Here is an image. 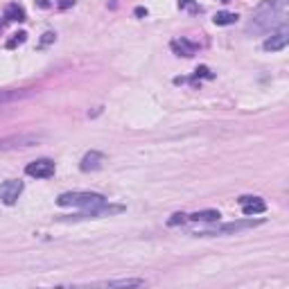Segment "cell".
Masks as SVG:
<instances>
[{"mask_svg": "<svg viewBox=\"0 0 289 289\" xmlns=\"http://www.w3.org/2000/svg\"><path fill=\"white\" fill-rule=\"evenodd\" d=\"M287 18H289V0H264L253 12L251 21L246 25V32H253V34L278 32L287 25Z\"/></svg>", "mask_w": 289, "mask_h": 289, "instance_id": "obj_1", "label": "cell"}, {"mask_svg": "<svg viewBox=\"0 0 289 289\" xmlns=\"http://www.w3.org/2000/svg\"><path fill=\"white\" fill-rule=\"evenodd\" d=\"M59 206L68 208H95V206H102V203H106V197L99 192H63L61 197L57 199Z\"/></svg>", "mask_w": 289, "mask_h": 289, "instance_id": "obj_2", "label": "cell"}, {"mask_svg": "<svg viewBox=\"0 0 289 289\" xmlns=\"http://www.w3.org/2000/svg\"><path fill=\"white\" fill-rule=\"evenodd\" d=\"M262 224L260 219H239V221H228V224H221V226H215V228H208V230H197L194 235L199 237H212V235H233V233H239V230H248L253 226Z\"/></svg>", "mask_w": 289, "mask_h": 289, "instance_id": "obj_3", "label": "cell"}, {"mask_svg": "<svg viewBox=\"0 0 289 289\" xmlns=\"http://www.w3.org/2000/svg\"><path fill=\"white\" fill-rule=\"evenodd\" d=\"M41 140V135L36 133H16V135H7L0 138V152H9V149H25L32 147Z\"/></svg>", "mask_w": 289, "mask_h": 289, "instance_id": "obj_4", "label": "cell"}, {"mask_svg": "<svg viewBox=\"0 0 289 289\" xmlns=\"http://www.w3.org/2000/svg\"><path fill=\"white\" fill-rule=\"evenodd\" d=\"M124 210V206H111V203H102V206H95V208H86L84 212L75 215L72 219H97V217H111L117 215V212Z\"/></svg>", "mask_w": 289, "mask_h": 289, "instance_id": "obj_5", "label": "cell"}, {"mask_svg": "<svg viewBox=\"0 0 289 289\" xmlns=\"http://www.w3.org/2000/svg\"><path fill=\"white\" fill-rule=\"evenodd\" d=\"M25 174L32 176V179H50L54 174V161L50 158H39V161L30 163L25 167Z\"/></svg>", "mask_w": 289, "mask_h": 289, "instance_id": "obj_6", "label": "cell"}, {"mask_svg": "<svg viewBox=\"0 0 289 289\" xmlns=\"http://www.w3.org/2000/svg\"><path fill=\"white\" fill-rule=\"evenodd\" d=\"M23 192V181H5L0 185V201L7 203V206H14L18 201Z\"/></svg>", "mask_w": 289, "mask_h": 289, "instance_id": "obj_7", "label": "cell"}, {"mask_svg": "<svg viewBox=\"0 0 289 289\" xmlns=\"http://www.w3.org/2000/svg\"><path fill=\"white\" fill-rule=\"evenodd\" d=\"M287 43H289V32H287V27H282V30L273 32V34L262 43V48H264L266 52H278V50L287 48Z\"/></svg>", "mask_w": 289, "mask_h": 289, "instance_id": "obj_8", "label": "cell"}, {"mask_svg": "<svg viewBox=\"0 0 289 289\" xmlns=\"http://www.w3.org/2000/svg\"><path fill=\"white\" fill-rule=\"evenodd\" d=\"M237 203L242 206V212L246 217H251V215H260V212H264L266 210V203L262 201L260 197H239L237 199Z\"/></svg>", "mask_w": 289, "mask_h": 289, "instance_id": "obj_9", "label": "cell"}, {"mask_svg": "<svg viewBox=\"0 0 289 289\" xmlns=\"http://www.w3.org/2000/svg\"><path fill=\"white\" fill-rule=\"evenodd\" d=\"M102 163H104V154L102 152H88V154H84L79 167H81V172H95V170L102 167Z\"/></svg>", "mask_w": 289, "mask_h": 289, "instance_id": "obj_10", "label": "cell"}, {"mask_svg": "<svg viewBox=\"0 0 289 289\" xmlns=\"http://www.w3.org/2000/svg\"><path fill=\"white\" fill-rule=\"evenodd\" d=\"M34 93L32 88H9V90H0V104H12L18 99H25Z\"/></svg>", "mask_w": 289, "mask_h": 289, "instance_id": "obj_11", "label": "cell"}, {"mask_svg": "<svg viewBox=\"0 0 289 289\" xmlns=\"http://www.w3.org/2000/svg\"><path fill=\"white\" fill-rule=\"evenodd\" d=\"M172 50H174V54H179V57H192V54H197L199 45L188 39H176V41H172Z\"/></svg>", "mask_w": 289, "mask_h": 289, "instance_id": "obj_12", "label": "cell"}, {"mask_svg": "<svg viewBox=\"0 0 289 289\" xmlns=\"http://www.w3.org/2000/svg\"><path fill=\"white\" fill-rule=\"evenodd\" d=\"M95 287H142V278H124V280H102V282H93Z\"/></svg>", "mask_w": 289, "mask_h": 289, "instance_id": "obj_13", "label": "cell"}, {"mask_svg": "<svg viewBox=\"0 0 289 289\" xmlns=\"http://www.w3.org/2000/svg\"><path fill=\"white\" fill-rule=\"evenodd\" d=\"M219 210H201L194 212V215H188V221H201V224H217L219 221Z\"/></svg>", "mask_w": 289, "mask_h": 289, "instance_id": "obj_14", "label": "cell"}, {"mask_svg": "<svg viewBox=\"0 0 289 289\" xmlns=\"http://www.w3.org/2000/svg\"><path fill=\"white\" fill-rule=\"evenodd\" d=\"M5 18H7V21H25V9L18 3H12L5 7Z\"/></svg>", "mask_w": 289, "mask_h": 289, "instance_id": "obj_15", "label": "cell"}, {"mask_svg": "<svg viewBox=\"0 0 289 289\" xmlns=\"http://www.w3.org/2000/svg\"><path fill=\"white\" fill-rule=\"evenodd\" d=\"M237 18L239 16L233 12H217L215 16H212V21H215V25H235Z\"/></svg>", "mask_w": 289, "mask_h": 289, "instance_id": "obj_16", "label": "cell"}, {"mask_svg": "<svg viewBox=\"0 0 289 289\" xmlns=\"http://www.w3.org/2000/svg\"><path fill=\"white\" fill-rule=\"evenodd\" d=\"M201 77H203V79H212V77H215V75H212V72L208 70L206 66H199V68H197V72H194V79H192V84H197V81L201 79Z\"/></svg>", "mask_w": 289, "mask_h": 289, "instance_id": "obj_17", "label": "cell"}, {"mask_svg": "<svg viewBox=\"0 0 289 289\" xmlns=\"http://www.w3.org/2000/svg\"><path fill=\"white\" fill-rule=\"evenodd\" d=\"M25 39H27L25 32H18V34H14V39H12V41H7V48H16V45L25 43Z\"/></svg>", "mask_w": 289, "mask_h": 289, "instance_id": "obj_18", "label": "cell"}, {"mask_svg": "<svg viewBox=\"0 0 289 289\" xmlns=\"http://www.w3.org/2000/svg\"><path fill=\"white\" fill-rule=\"evenodd\" d=\"M188 221V215H183V212H176V215H172L170 219H167V224L170 226H179V224H185Z\"/></svg>", "mask_w": 289, "mask_h": 289, "instance_id": "obj_19", "label": "cell"}, {"mask_svg": "<svg viewBox=\"0 0 289 289\" xmlns=\"http://www.w3.org/2000/svg\"><path fill=\"white\" fill-rule=\"evenodd\" d=\"M179 9H188V12H199V5L194 0H179Z\"/></svg>", "mask_w": 289, "mask_h": 289, "instance_id": "obj_20", "label": "cell"}, {"mask_svg": "<svg viewBox=\"0 0 289 289\" xmlns=\"http://www.w3.org/2000/svg\"><path fill=\"white\" fill-rule=\"evenodd\" d=\"M54 39H57V34H54V32H45V34H43V39H41V45H48V43H52Z\"/></svg>", "mask_w": 289, "mask_h": 289, "instance_id": "obj_21", "label": "cell"}, {"mask_svg": "<svg viewBox=\"0 0 289 289\" xmlns=\"http://www.w3.org/2000/svg\"><path fill=\"white\" fill-rule=\"evenodd\" d=\"M72 5H75V0H57L59 9H68V7H72Z\"/></svg>", "mask_w": 289, "mask_h": 289, "instance_id": "obj_22", "label": "cell"}, {"mask_svg": "<svg viewBox=\"0 0 289 289\" xmlns=\"http://www.w3.org/2000/svg\"><path fill=\"white\" fill-rule=\"evenodd\" d=\"M135 16H147V9H144V7H138V9H135Z\"/></svg>", "mask_w": 289, "mask_h": 289, "instance_id": "obj_23", "label": "cell"}, {"mask_svg": "<svg viewBox=\"0 0 289 289\" xmlns=\"http://www.w3.org/2000/svg\"><path fill=\"white\" fill-rule=\"evenodd\" d=\"M219 3H230V0H219Z\"/></svg>", "mask_w": 289, "mask_h": 289, "instance_id": "obj_24", "label": "cell"}, {"mask_svg": "<svg viewBox=\"0 0 289 289\" xmlns=\"http://www.w3.org/2000/svg\"><path fill=\"white\" fill-rule=\"evenodd\" d=\"M0 25H3V21H0Z\"/></svg>", "mask_w": 289, "mask_h": 289, "instance_id": "obj_25", "label": "cell"}]
</instances>
